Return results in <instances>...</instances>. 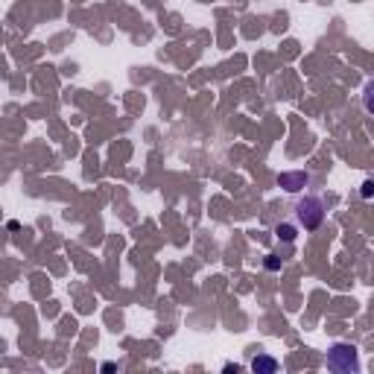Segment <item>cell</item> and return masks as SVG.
I'll return each instance as SVG.
<instances>
[{"mask_svg":"<svg viewBox=\"0 0 374 374\" xmlns=\"http://www.w3.org/2000/svg\"><path fill=\"white\" fill-rule=\"evenodd\" d=\"M278 266H281L278 257H269V260H266V269H278Z\"/></svg>","mask_w":374,"mask_h":374,"instance_id":"8","label":"cell"},{"mask_svg":"<svg viewBox=\"0 0 374 374\" xmlns=\"http://www.w3.org/2000/svg\"><path fill=\"white\" fill-rule=\"evenodd\" d=\"M363 196H366V199L374 196V181H366V184H363Z\"/></svg>","mask_w":374,"mask_h":374,"instance_id":"7","label":"cell"},{"mask_svg":"<svg viewBox=\"0 0 374 374\" xmlns=\"http://www.w3.org/2000/svg\"><path fill=\"white\" fill-rule=\"evenodd\" d=\"M328 369H333V372H357V369H360L357 348L348 345V342H336V345H330V351H328Z\"/></svg>","mask_w":374,"mask_h":374,"instance_id":"1","label":"cell"},{"mask_svg":"<svg viewBox=\"0 0 374 374\" xmlns=\"http://www.w3.org/2000/svg\"><path fill=\"white\" fill-rule=\"evenodd\" d=\"M307 181H310L307 173H284V176H281V184H284L286 190H301Z\"/></svg>","mask_w":374,"mask_h":374,"instance_id":"4","label":"cell"},{"mask_svg":"<svg viewBox=\"0 0 374 374\" xmlns=\"http://www.w3.org/2000/svg\"><path fill=\"white\" fill-rule=\"evenodd\" d=\"M281 369V363L275 360V357H269V354H257L254 360H251V372L254 374H275Z\"/></svg>","mask_w":374,"mask_h":374,"instance_id":"3","label":"cell"},{"mask_svg":"<svg viewBox=\"0 0 374 374\" xmlns=\"http://www.w3.org/2000/svg\"><path fill=\"white\" fill-rule=\"evenodd\" d=\"M225 372H228V374H237V372H240V366H237V363H228V366H225Z\"/></svg>","mask_w":374,"mask_h":374,"instance_id":"9","label":"cell"},{"mask_svg":"<svg viewBox=\"0 0 374 374\" xmlns=\"http://www.w3.org/2000/svg\"><path fill=\"white\" fill-rule=\"evenodd\" d=\"M363 106H366V111L369 114H374V79L366 85V94H363Z\"/></svg>","mask_w":374,"mask_h":374,"instance_id":"5","label":"cell"},{"mask_svg":"<svg viewBox=\"0 0 374 374\" xmlns=\"http://www.w3.org/2000/svg\"><path fill=\"white\" fill-rule=\"evenodd\" d=\"M278 237H284L286 243H292L295 240V228H292V225H278Z\"/></svg>","mask_w":374,"mask_h":374,"instance_id":"6","label":"cell"},{"mask_svg":"<svg viewBox=\"0 0 374 374\" xmlns=\"http://www.w3.org/2000/svg\"><path fill=\"white\" fill-rule=\"evenodd\" d=\"M295 217H298V222L307 231H316L322 225V220H325V202L319 196H304L298 202V208H295Z\"/></svg>","mask_w":374,"mask_h":374,"instance_id":"2","label":"cell"}]
</instances>
